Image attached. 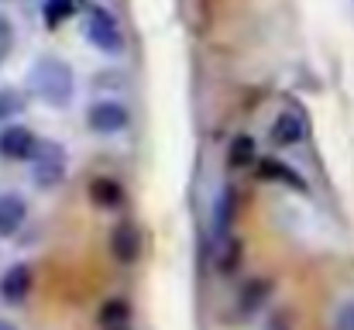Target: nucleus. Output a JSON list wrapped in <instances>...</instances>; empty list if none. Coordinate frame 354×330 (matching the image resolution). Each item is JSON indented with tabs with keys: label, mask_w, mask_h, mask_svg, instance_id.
Wrapping results in <instances>:
<instances>
[{
	"label": "nucleus",
	"mask_w": 354,
	"mask_h": 330,
	"mask_svg": "<svg viewBox=\"0 0 354 330\" xmlns=\"http://www.w3.org/2000/svg\"><path fill=\"white\" fill-rule=\"evenodd\" d=\"M90 200L97 207H104V210H118L120 203H124V186H120L118 179H111V176H97L90 183Z\"/></svg>",
	"instance_id": "obj_14"
},
{
	"label": "nucleus",
	"mask_w": 354,
	"mask_h": 330,
	"mask_svg": "<svg viewBox=\"0 0 354 330\" xmlns=\"http://www.w3.org/2000/svg\"><path fill=\"white\" fill-rule=\"evenodd\" d=\"M241 258H244V248H241V241H237L234 234L217 244V272L221 275H234L237 268H241Z\"/></svg>",
	"instance_id": "obj_15"
},
{
	"label": "nucleus",
	"mask_w": 354,
	"mask_h": 330,
	"mask_svg": "<svg viewBox=\"0 0 354 330\" xmlns=\"http://www.w3.org/2000/svg\"><path fill=\"white\" fill-rule=\"evenodd\" d=\"M258 176H261V179H272V183H282V186H289V190H296V193L306 190L303 176H299L289 162H279V158H261V162H258Z\"/></svg>",
	"instance_id": "obj_12"
},
{
	"label": "nucleus",
	"mask_w": 354,
	"mask_h": 330,
	"mask_svg": "<svg viewBox=\"0 0 354 330\" xmlns=\"http://www.w3.org/2000/svg\"><path fill=\"white\" fill-rule=\"evenodd\" d=\"M24 113V93L17 86H0V127L14 124V117Z\"/></svg>",
	"instance_id": "obj_17"
},
{
	"label": "nucleus",
	"mask_w": 354,
	"mask_h": 330,
	"mask_svg": "<svg viewBox=\"0 0 354 330\" xmlns=\"http://www.w3.org/2000/svg\"><path fill=\"white\" fill-rule=\"evenodd\" d=\"M330 330H354V300H341L330 313Z\"/></svg>",
	"instance_id": "obj_19"
},
{
	"label": "nucleus",
	"mask_w": 354,
	"mask_h": 330,
	"mask_svg": "<svg viewBox=\"0 0 354 330\" xmlns=\"http://www.w3.org/2000/svg\"><path fill=\"white\" fill-rule=\"evenodd\" d=\"M268 330H292V313H289V310H279V313H272Z\"/></svg>",
	"instance_id": "obj_21"
},
{
	"label": "nucleus",
	"mask_w": 354,
	"mask_h": 330,
	"mask_svg": "<svg viewBox=\"0 0 354 330\" xmlns=\"http://www.w3.org/2000/svg\"><path fill=\"white\" fill-rule=\"evenodd\" d=\"M14 45H17V28H14V17H10L7 10H0V66L10 59Z\"/></svg>",
	"instance_id": "obj_18"
},
{
	"label": "nucleus",
	"mask_w": 354,
	"mask_h": 330,
	"mask_svg": "<svg viewBox=\"0 0 354 330\" xmlns=\"http://www.w3.org/2000/svg\"><path fill=\"white\" fill-rule=\"evenodd\" d=\"M107 330H127V327H107Z\"/></svg>",
	"instance_id": "obj_23"
},
{
	"label": "nucleus",
	"mask_w": 354,
	"mask_h": 330,
	"mask_svg": "<svg viewBox=\"0 0 354 330\" xmlns=\"http://www.w3.org/2000/svg\"><path fill=\"white\" fill-rule=\"evenodd\" d=\"M38 138L41 134H35L24 124H3L0 127V162H24L28 165V158L38 148Z\"/></svg>",
	"instance_id": "obj_5"
},
{
	"label": "nucleus",
	"mask_w": 354,
	"mask_h": 330,
	"mask_svg": "<svg viewBox=\"0 0 354 330\" xmlns=\"http://www.w3.org/2000/svg\"><path fill=\"white\" fill-rule=\"evenodd\" d=\"M69 176V155L59 141H48V138H38V148L35 155L28 158V179L35 190L41 193H52L66 183Z\"/></svg>",
	"instance_id": "obj_2"
},
{
	"label": "nucleus",
	"mask_w": 354,
	"mask_h": 330,
	"mask_svg": "<svg viewBox=\"0 0 354 330\" xmlns=\"http://www.w3.org/2000/svg\"><path fill=\"white\" fill-rule=\"evenodd\" d=\"M76 3H80V0H45V21H48V24L66 21V17L76 10Z\"/></svg>",
	"instance_id": "obj_20"
},
{
	"label": "nucleus",
	"mask_w": 354,
	"mask_h": 330,
	"mask_svg": "<svg viewBox=\"0 0 354 330\" xmlns=\"http://www.w3.org/2000/svg\"><path fill=\"white\" fill-rule=\"evenodd\" d=\"M237 214H241V196H237L234 186H224L214 200V237H217V244L234 234Z\"/></svg>",
	"instance_id": "obj_9"
},
{
	"label": "nucleus",
	"mask_w": 354,
	"mask_h": 330,
	"mask_svg": "<svg viewBox=\"0 0 354 330\" xmlns=\"http://www.w3.org/2000/svg\"><path fill=\"white\" fill-rule=\"evenodd\" d=\"M272 279H265V275H254V279H248L244 286H241V293H237V310L248 317V313H254V310H261L265 303H268V296H272Z\"/></svg>",
	"instance_id": "obj_11"
},
{
	"label": "nucleus",
	"mask_w": 354,
	"mask_h": 330,
	"mask_svg": "<svg viewBox=\"0 0 354 330\" xmlns=\"http://www.w3.org/2000/svg\"><path fill=\"white\" fill-rule=\"evenodd\" d=\"M83 120H86V131L90 134H97V138H118L124 134L127 127H131V107L118 100V97H100V100H93L86 113H83Z\"/></svg>",
	"instance_id": "obj_4"
},
{
	"label": "nucleus",
	"mask_w": 354,
	"mask_h": 330,
	"mask_svg": "<svg viewBox=\"0 0 354 330\" xmlns=\"http://www.w3.org/2000/svg\"><path fill=\"white\" fill-rule=\"evenodd\" d=\"M254 162H261L258 158V141L251 134H234L231 145H227V165L234 172H241V169H251Z\"/></svg>",
	"instance_id": "obj_13"
},
{
	"label": "nucleus",
	"mask_w": 354,
	"mask_h": 330,
	"mask_svg": "<svg viewBox=\"0 0 354 330\" xmlns=\"http://www.w3.org/2000/svg\"><path fill=\"white\" fill-rule=\"evenodd\" d=\"M97 320H100V327H127V320H131V306H127V300H107L104 306H100V313H97Z\"/></svg>",
	"instance_id": "obj_16"
},
{
	"label": "nucleus",
	"mask_w": 354,
	"mask_h": 330,
	"mask_svg": "<svg viewBox=\"0 0 354 330\" xmlns=\"http://www.w3.org/2000/svg\"><path fill=\"white\" fill-rule=\"evenodd\" d=\"M28 86L45 107L66 110L76 100V69L66 59L45 52L28 66Z\"/></svg>",
	"instance_id": "obj_1"
},
{
	"label": "nucleus",
	"mask_w": 354,
	"mask_h": 330,
	"mask_svg": "<svg viewBox=\"0 0 354 330\" xmlns=\"http://www.w3.org/2000/svg\"><path fill=\"white\" fill-rule=\"evenodd\" d=\"M111 255L118 258L120 265H134L141 255V234L131 220H118L111 230Z\"/></svg>",
	"instance_id": "obj_10"
},
{
	"label": "nucleus",
	"mask_w": 354,
	"mask_h": 330,
	"mask_svg": "<svg viewBox=\"0 0 354 330\" xmlns=\"http://www.w3.org/2000/svg\"><path fill=\"white\" fill-rule=\"evenodd\" d=\"M83 38L104 55H124V28H120L118 14H111L104 3H90L86 7Z\"/></svg>",
	"instance_id": "obj_3"
},
{
	"label": "nucleus",
	"mask_w": 354,
	"mask_h": 330,
	"mask_svg": "<svg viewBox=\"0 0 354 330\" xmlns=\"http://www.w3.org/2000/svg\"><path fill=\"white\" fill-rule=\"evenodd\" d=\"M28 223V200L17 190L0 193V241H14Z\"/></svg>",
	"instance_id": "obj_7"
},
{
	"label": "nucleus",
	"mask_w": 354,
	"mask_h": 330,
	"mask_svg": "<svg viewBox=\"0 0 354 330\" xmlns=\"http://www.w3.org/2000/svg\"><path fill=\"white\" fill-rule=\"evenodd\" d=\"M35 286V268L28 262H14L0 272V303L7 306H24V300L31 296Z\"/></svg>",
	"instance_id": "obj_6"
},
{
	"label": "nucleus",
	"mask_w": 354,
	"mask_h": 330,
	"mask_svg": "<svg viewBox=\"0 0 354 330\" xmlns=\"http://www.w3.org/2000/svg\"><path fill=\"white\" fill-rule=\"evenodd\" d=\"M268 138H272L275 148H296V145H303V138H306L303 113L299 110H279L275 120H272V127H268Z\"/></svg>",
	"instance_id": "obj_8"
},
{
	"label": "nucleus",
	"mask_w": 354,
	"mask_h": 330,
	"mask_svg": "<svg viewBox=\"0 0 354 330\" xmlns=\"http://www.w3.org/2000/svg\"><path fill=\"white\" fill-rule=\"evenodd\" d=\"M0 330H17V324H10V320H0Z\"/></svg>",
	"instance_id": "obj_22"
}]
</instances>
